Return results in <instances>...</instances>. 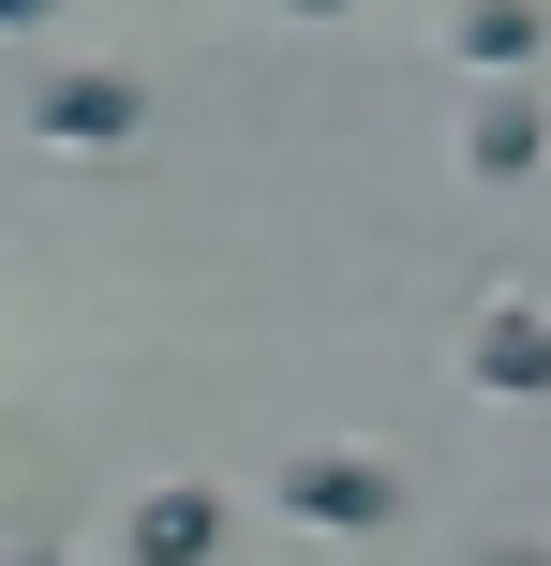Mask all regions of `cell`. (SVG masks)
I'll return each instance as SVG.
<instances>
[{"label": "cell", "instance_id": "277c9868", "mask_svg": "<svg viewBox=\"0 0 551 566\" xmlns=\"http://www.w3.org/2000/svg\"><path fill=\"white\" fill-rule=\"evenodd\" d=\"M463 373H477L492 402H551V313H537V298H492V313L463 328Z\"/></svg>", "mask_w": 551, "mask_h": 566}, {"label": "cell", "instance_id": "6da1fadb", "mask_svg": "<svg viewBox=\"0 0 551 566\" xmlns=\"http://www.w3.org/2000/svg\"><path fill=\"white\" fill-rule=\"evenodd\" d=\"M284 507L328 522V537H388V522H403V478L358 462V448H314V462H284Z\"/></svg>", "mask_w": 551, "mask_h": 566}, {"label": "cell", "instance_id": "ba28073f", "mask_svg": "<svg viewBox=\"0 0 551 566\" xmlns=\"http://www.w3.org/2000/svg\"><path fill=\"white\" fill-rule=\"evenodd\" d=\"M45 15H60V0H0V30H45Z\"/></svg>", "mask_w": 551, "mask_h": 566}, {"label": "cell", "instance_id": "30bf717a", "mask_svg": "<svg viewBox=\"0 0 551 566\" xmlns=\"http://www.w3.org/2000/svg\"><path fill=\"white\" fill-rule=\"evenodd\" d=\"M0 566H60V552H0Z\"/></svg>", "mask_w": 551, "mask_h": 566}, {"label": "cell", "instance_id": "7a4b0ae2", "mask_svg": "<svg viewBox=\"0 0 551 566\" xmlns=\"http://www.w3.org/2000/svg\"><path fill=\"white\" fill-rule=\"evenodd\" d=\"M135 119H149V90L105 75V60H75V75L30 90V135H45V149H135Z\"/></svg>", "mask_w": 551, "mask_h": 566}, {"label": "cell", "instance_id": "8992f818", "mask_svg": "<svg viewBox=\"0 0 551 566\" xmlns=\"http://www.w3.org/2000/svg\"><path fill=\"white\" fill-rule=\"evenodd\" d=\"M537 45H551V0H463L447 15V60H477V75H522Z\"/></svg>", "mask_w": 551, "mask_h": 566}, {"label": "cell", "instance_id": "52a82bcc", "mask_svg": "<svg viewBox=\"0 0 551 566\" xmlns=\"http://www.w3.org/2000/svg\"><path fill=\"white\" fill-rule=\"evenodd\" d=\"M477 566H551V552H537V537H492V552H477Z\"/></svg>", "mask_w": 551, "mask_h": 566}, {"label": "cell", "instance_id": "5b68a950", "mask_svg": "<svg viewBox=\"0 0 551 566\" xmlns=\"http://www.w3.org/2000/svg\"><path fill=\"white\" fill-rule=\"evenodd\" d=\"M537 149H551V105H537L522 75H492V105H477L463 165H477V179H537Z\"/></svg>", "mask_w": 551, "mask_h": 566}, {"label": "cell", "instance_id": "9c48e42d", "mask_svg": "<svg viewBox=\"0 0 551 566\" xmlns=\"http://www.w3.org/2000/svg\"><path fill=\"white\" fill-rule=\"evenodd\" d=\"M284 15H343V0H284Z\"/></svg>", "mask_w": 551, "mask_h": 566}, {"label": "cell", "instance_id": "3957f363", "mask_svg": "<svg viewBox=\"0 0 551 566\" xmlns=\"http://www.w3.org/2000/svg\"><path fill=\"white\" fill-rule=\"evenodd\" d=\"M209 552H224V492H209V478L135 492V522H119V566H209Z\"/></svg>", "mask_w": 551, "mask_h": 566}]
</instances>
